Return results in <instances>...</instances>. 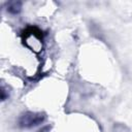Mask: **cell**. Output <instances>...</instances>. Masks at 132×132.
<instances>
[{
    "instance_id": "cell-1",
    "label": "cell",
    "mask_w": 132,
    "mask_h": 132,
    "mask_svg": "<svg viewBox=\"0 0 132 132\" xmlns=\"http://www.w3.org/2000/svg\"><path fill=\"white\" fill-rule=\"evenodd\" d=\"M43 121V116L40 113H26L22 117L21 120V125L25 126V127H32V126H36L39 123H41Z\"/></svg>"
},
{
    "instance_id": "cell-2",
    "label": "cell",
    "mask_w": 132,
    "mask_h": 132,
    "mask_svg": "<svg viewBox=\"0 0 132 132\" xmlns=\"http://www.w3.org/2000/svg\"><path fill=\"white\" fill-rule=\"evenodd\" d=\"M21 9V3L20 2H11L8 5V10L12 13H18Z\"/></svg>"
}]
</instances>
